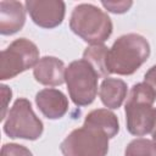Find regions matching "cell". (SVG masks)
Masks as SVG:
<instances>
[{"label": "cell", "instance_id": "obj_1", "mask_svg": "<svg viewBox=\"0 0 156 156\" xmlns=\"http://www.w3.org/2000/svg\"><path fill=\"white\" fill-rule=\"evenodd\" d=\"M150 56V44L136 33L121 35L108 49L107 66L110 73L130 76L135 73Z\"/></svg>", "mask_w": 156, "mask_h": 156}, {"label": "cell", "instance_id": "obj_2", "mask_svg": "<svg viewBox=\"0 0 156 156\" xmlns=\"http://www.w3.org/2000/svg\"><path fill=\"white\" fill-rule=\"evenodd\" d=\"M71 30L90 45L104 44L112 34L113 24L110 16L93 4L74 6L69 17Z\"/></svg>", "mask_w": 156, "mask_h": 156}, {"label": "cell", "instance_id": "obj_3", "mask_svg": "<svg viewBox=\"0 0 156 156\" xmlns=\"http://www.w3.org/2000/svg\"><path fill=\"white\" fill-rule=\"evenodd\" d=\"M155 93L144 82L132 87L124 105L127 130L132 135L144 136L151 133L155 123Z\"/></svg>", "mask_w": 156, "mask_h": 156}, {"label": "cell", "instance_id": "obj_4", "mask_svg": "<svg viewBox=\"0 0 156 156\" xmlns=\"http://www.w3.org/2000/svg\"><path fill=\"white\" fill-rule=\"evenodd\" d=\"M99 76L85 60L72 61L66 67L65 82L71 100L76 106L90 105L98 94Z\"/></svg>", "mask_w": 156, "mask_h": 156}, {"label": "cell", "instance_id": "obj_5", "mask_svg": "<svg viewBox=\"0 0 156 156\" xmlns=\"http://www.w3.org/2000/svg\"><path fill=\"white\" fill-rule=\"evenodd\" d=\"M44 132L41 119L34 113L26 98H18L10 108L4 122V133L12 139L37 140Z\"/></svg>", "mask_w": 156, "mask_h": 156}, {"label": "cell", "instance_id": "obj_6", "mask_svg": "<svg viewBox=\"0 0 156 156\" xmlns=\"http://www.w3.org/2000/svg\"><path fill=\"white\" fill-rule=\"evenodd\" d=\"M108 136L102 130L85 126L73 129L60 144L63 156H106Z\"/></svg>", "mask_w": 156, "mask_h": 156}, {"label": "cell", "instance_id": "obj_7", "mask_svg": "<svg viewBox=\"0 0 156 156\" xmlns=\"http://www.w3.org/2000/svg\"><path fill=\"white\" fill-rule=\"evenodd\" d=\"M39 60L38 46L27 38H18L0 54V79L15 78L20 73L35 67Z\"/></svg>", "mask_w": 156, "mask_h": 156}, {"label": "cell", "instance_id": "obj_8", "mask_svg": "<svg viewBox=\"0 0 156 156\" xmlns=\"http://www.w3.org/2000/svg\"><path fill=\"white\" fill-rule=\"evenodd\" d=\"M24 6L32 21L45 29L58 27L66 15V4L62 0H27Z\"/></svg>", "mask_w": 156, "mask_h": 156}, {"label": "cell", "instance_id": "obj_9", "mask_svg": "<svg viewBox=\"0 0 156 156\" xmlns=\"http://www.w3.org/2000/svg\"><path fill=\"white\" fill-rule=\"evenodd\" d=\"M35 104L39 111L49 119L62 118L68 111V99L58 89L45 88L37 93Z\"/></svg>", "mask_w": 156, "mask_h": 156}, {"label": "cell", "instance_id": "obj_10", "mask_svg": "<svg viewBox=\"0 0 156 156\" xmlns=\"http://www.w3.org/2000/svg\"><path fill=\"white\" fill-rule=\"evenodd\" d=\"M35 80L46 87H58L65 83L66 67L63 61L55 56L41 57L33 68Z\"/></svg>", "mask_w": 156, "mask_h": 156}, {"label": "cell", "instance_id": "obj_11", "mask_svg": "<svg viewBox=\"0 0 156 156\" xmlns=\"http://www.w3.org/2000/svg\"><path fill=\"white\" fill-rule=\"evenodd\" d=\"M26 11L20 1H0V33L2 35H12L20 32L26 23Z\"/></svg>", "mask_w": 156, "mask_h": 156}, {"label": "cell", "instance_id": "obj_12", "mask_svg": "<svg viewBox=\"0 0 156 156\" xmlns=\"http://www.w3.org/2000/svg\"><path fill=\"white\" fill-rule=\"evenodd\" d=\"M128 87L127 83L119 78H105L99 89V96L101 102L107 108H119L123 104L124 99L127 98Z\"/></svg>", "mask_w": 156, "mask_h": 156}, {"label": "cell", "instance_id": "obj_13", "mask_svg": "<svg viewBox=\"0 0 156 156\" xmlns=\"http://www.w3.org/2000/svg\"><path fill=\"white\" fill-rule=\"evenodd\" d=\"M83 124L102 130L110 139L115 138L119 132V122L117 116L107 108H96L88 112Z\"/></svg>", "mask_w": 156, "mask_h": 156}, {"label": "cell", "instance_id": "obj_14", "mask_svg": "<svg viewBox=\"0 0 156 156\" xmlns=\"http://www.w3.org/2000/svg\"><path fill=\"white\" fill-rule=\"evenodd\" d=\"M108 48L104 44H96L88 46L83 52V60H85L98 73L99 78H107L110 73L107 66Z\"/></svg>", "mask_w": 156, "mask_h": 156}, {"label": "cell", "instance_id": "obj_15", "mask_svg": "<svg viewBox=\"0 0 156 156\" xmlns=\"http://www.w3.org/2000/svg\"><path fill=\"white\" fill-rule=\"evenodd\" d=\"M124 156H156V144L150 139L136 138L127 145Z\"/></svg>", "mask_w": 156, "mask_h": 156}, {"label": "cell", "instance_id": "obj_16", "mask_svg": "<svg viewBox=\"0 0 156 156\" xmlns=\"http://www.w3.org/2000/svg\"><path fill=\"white\" fill-rule=\"evenodd\" d=\"M0 156H33V154L24 145H20L16 143H9V144L2 145Z\"/></svg>", "mask_w": 156, "mask_h": 156}, {"label": "cell", "instance_id": "obj_17", "mask_svg": "<svg viewBox=\"0 0 156 156\" xmlns=\"http://www.w3.org/2000/svg\"><path fill=\"white\" fill-rule=\"evenodd\" d=\"M101 5L112 13H124L127 12L132 5L133 1L130 0H122V1H101Z\"/></svg>", "mask_w": 156, "mask_h": 156}, {"label": "cell", "instance_id": "obj_18", "mask_svg": "<svg viewBox=\"0 0 156 156\" xmlns=\"http://www.w3.org/2000/svg\"><path fill=\"white\" fill-rule=\"evenodd\" d=\"M144 83L147 84L156 95V65L150 67L144 74Z\"/></svg>", "mask_w": 156, "mask_h": 156}, {"label": "cell", "instance_id": "obj_19", "mask_svg": "<svg viewBox=\"0 0 156 156\" xmlns=\"http://www.w3.org/2000/svg\"><path fill=\"white\" fill-rule=\"evenodd\" d=\"M1 94H2V98H4V107H2V115H1V119L5 118V115H6V108H7V101L11 100V96H12V91L11 89L2 84L1 85Z\"/></svg>", "mask_w": 156, "mask_h": 156}, {"label": "cell", "instance_id": "obj_20", "mask_svg": "<svg viewBox=\"0 0 156 156\" xmlns=\"http://www.w3.org/2000/svg\"><path fill=\"white\" fill-rule=\"evenodd\" d=\"M151 135H152V141L156 144V108H155V123H154V127L151 130Z\"/></svg>", "mask_w": 156, "mask_h": 156}]
</instances>
